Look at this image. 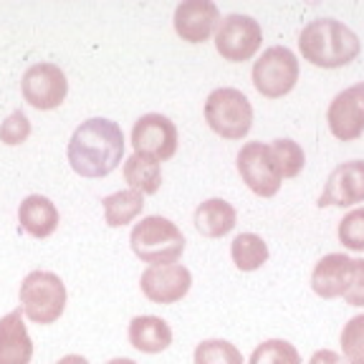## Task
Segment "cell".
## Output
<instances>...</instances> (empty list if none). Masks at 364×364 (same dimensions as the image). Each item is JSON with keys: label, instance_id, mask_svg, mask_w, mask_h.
Returning a JSON list of instances; mask_svg holds the SVG:
<instances>
[{"label": "cell", "instance_id": "4fadbf2b", "mask_svg": "<svg viewBox=\"0 0 364 364\" xmlns=\"http://www.w3.org/2000/svg\"><path fill=\"white\" fill-rule=\"evenodd\" d=\"M357 203H364V159L334 167L318 195V208H349Z\"/></svg>", "mask_w": 364, "mask_h": 364}, {"label": "cell", "instance_id": "4316f807", "mask_svg": "<svg viewBox=\"0 0 364 364\" xmlns=\"http://www.w3.org/2000/svg\"><path fill=\"white\" fill-rule=\"evenodd\" d=\"M339 240L349 250H364V208L344 215L339 223Z\"/></svg>", "mask_w": 364, "mask_h": 364}, {"label": "cell", "instance_id": "9c48e42d", "mask_svg": "<svg viewBox=\"0 0 364 364\" xmlns=\"http://www.w3.org/2000/svg\"><path fill=\"white\" fill-rule=\"evenodd\" d=\"M21 91L23 99L33 109L48 112V109H56L63 104L68 94V81L56 63H33L23 74Z\"/></svg>", "mask_w": 364, "mask_h": 364}, {"label": "cell", "instance_id": "ac0fdd59", "mask_svg": "<svg viewBox=\"0 0 364 364\" xmlns=\"http://www.w3.org/2000/svg\"><path fill=\"white\" fill-rule=\"evenodd\" d=\"M132 347L144 354H159L172 344V329L159 316H134L129 324Z\"/></svg>", "mask_w": 364, "mask_h": 364}, {"label": "cell", "instance_id": "4dcf8cb0", "mask_svg": "<svg viewBox=\"0 0 364 364\" xmlns=\"http://www.w3.org/2000/svg\"><path fill=\"white\" fill-rule=\"evenodd\" d=\"M56 364H89V359L79 357V354H68V357L58 359V362H56Z\"/></svg>", "mask_w": 364, "mask_h": 364}, {"label": "cell", "instance_id": "8fae6325", "mask_svg": "<svg viewBox=\"0 0 364 364\" xmlns=\"http://www.w3.org/2000/svg\"><path fill=\"white\" fill-rule=\"evenodd\" d=\"M132 147L154 159H170L177 152V127L162 114H144L132 129Z\"/></svg>", "mask_w": 364, "mask_h": 364}, {"label": "cell", "instance_id": "7c38bea8", "mask_svg": "<svg viewBox=\"0 0 364 364\" xmlns=\"http://www.w3.org/2000/svg\"><path fill=\"white\" fill-rule=\"evenodd\" d=\"M142 294L152 304H177L188 296L193 286V273L182 263H165V266H149L139 279Z\"/></svg>", "mask_w": 364, "mask_h": 364}, {"label": "cell", "instance_id": "f1b7e54d", "mask_svg": "<svg viewBox=\"0 0 364 364\" xmlns=\"http://www.w3.org/2000/svg\"><path fill=\"white\" fill-rule=\"evenodd\" d=\"M341 299L349 306H364V258H352V276Z\"/></svg>", "mask_w": 364, "mask_h": 364}, {"label": "cell", "instance_id": "d6986e66", "mask_svg": "<svg viewBox=\"0 0 364 364\" xmlns=\"http://www.w3.org/2000/svg\"><path fill=\"white\" fill-rule=\"evenodd\" d=\"M235 223H238L235 208L220 198L205 200V203L198 205V210H195V228H198L205 238H223V235H228L233 230Z\"/></svg>", "mask_w": 364, "mask_h": 364}, {"label": "cell", "instance_id": "f546056e", "mask_svg": "<svg viewBox=\"0 0 364 364\" xmlns=\"http://www.w3.org/2000/svg\"><path fill=\"white\" fill-rule=\"evenodd\" d=\"M309 364H344V359L336 352H331V349H318V352H314V357L309 359Z\"/></svg>", "mask_w": 364, "mask_h": 364}, {"label": "cell", "instance_id": "3957f363", "mask_svg": "<svg viewBox=\"0 0 364 364\" xmlns=\"http://www.w3.org/2000/svg\"><path fill=\"white\" fill-rule=\"evenodd\" d=\"M129 243L134 256L149 266L177 263L185 253V235L177 223L162 215H147L132 228Z\"/></svg>", "mask_w": 364, "mask_h": 364}, {"label": "cell", "instance_id": "1f68e13d", "mask_svg": "<svg viewBox=\"0 0 364 364\" xmlns=\"http://www.w3.org/2000/svg\"><path fill=\"white\" fill-rule=\"evenodd\" d=\"M107 364H136V362H134V359L119 357V359H112V362H107Z\"/></svg>", "mask_w": 364, "mask_h": 364}, {"label": "cell", "instance_id": "277c9868", "mask_svg": "<svg viewBox=\"0 0 364 364\" xmlns=\"http://www.w3.org/2000/svg\"><path fill=\"white\" fill-rule=\"evenodd\" d=\"M21 306L33 324H53L66 309V286L51 271H31L21 284Z\"/></svg>", "mask_w": 364, "mask_h": 364}, {"label": "cell", "instance_id": "603a6c76", "mask_svg": "<svg viewBox=\"0 0 364 364\" xmlns=\"http://www.w3.org/2000/svg\"><path fill=\"white\" fill-rule=\"evenodd\" d=\"M248 364H301V354L286 339H266L253 349Z\"/></svg>", "mask_w": 364, "mask_h": 364}, {"label": "cell", "instance_id": "cb8c5ba5", "mask_svg": "<svg viewBox=\"0 0 364 364\" xmlns=\"http://www.w3.org/2000/svg\"><path fill=\"white\" fill-rule=\"evenodd\" d=\"M195 364H245L235 344L225 339H205L195 347Z\"/></svg>", "mask_w": 364, "mask_h": 364}, {"label": "cell", "instance_id": "7a4b0ae2", "mask_svg": "<svg viewBox=\"0 0 364 364\" xmlns=\"http://www.w3.org/2000/svg\"><path fill=\"white\" fill-rule=\"evenodd\" d=\"M299 51L304 61L318 68H341L362 53L357 33L334 18L311 21L299 36Z\"/></svg>", "mask_w": 364, "mask_h": 364}, {"label": "cell", "instance_id": "6da1fadb", "mask_svg": "<svg viewBox=\"0 0 364 364\" xmlns=\"http://www.w3.org/2000/svg\"><path fill=\"white\" fill-rule=\"evenodd\" d=\"M68 165L76 175L97 180L112 175L124 157V132L117 122L94 119L81 122L68 139Z\"/></svg>", "mask_w": 364, "mask_h": 364}, {"label": "cell", "instance_id": "9a60e30c", "mask_svg": "<svg viewBox=\"0 0 364 364\" xmlns=\"http://www.w3.org/2000/svg\"><path fill=\"white\" fill-rule=\"evenodd\" d=\"M352 276V258L347 253H329L314 266L311 289L321 299H339L344 296Z\"/></svg>", "mask_w": 364, "mask_h": 364}, {"label": "cell", "instance_id": "8992f818", "mask_svg": "<svg viewBox=\"0 0 364 364\" xmlns=\"http://www.w3.org/2000/svg\"><path fill=\"white\" fill-rule=\"evenodd\" d=\"M299 81V58L286 46H271L253 66V86L261 97L281 99Z\"/></svg>", "mask_w": 364, "mask_h": 364}, {"label": "cell", "instance_id": "5b68a950", "mask_svg": "<svg viewBox=\"0 0 364 364\" xmlns=\"http://www.w3.org/2000/svg\"><path fill=\"white\" fill-rule=\"evenodd\" d=\"M205 122L223 139H243L253 127V107L243 91L233 86L215 89L205 102Z\"/></svg>", "mask_w": 364, "mask_h": 364}, {"label": "cell", "instance_id": "2e32d148", "mask_svg": "<svg viewBox=\"0 0 364 364\" xmlns=\"http://www.w3.org/2000/svg\"><path fill=\"white\" fill-rule=\"evenodd\" d=\"M33 359V341L23 324L21 309L0 318V364H31Z\"/></svg>", "mask_w": 364, "mask_h": 364}, {"label": "cell", "instance_id": "ba28073f", "mask_svg": "<svg viewBox=\"0 0 364 364\" xmlns=\"http://www.w3.org/2000/svg\"><path fill=\"white\" fill-rule=\"evenodd\" d=\"M238 172L250 193H256L258 198H273L284 182V175L273 159L271 144L263 142L243 144V149L238 152Z\"/></svg>", "mask_w": 364, "mask_h": 364}, {"label": "cell", "instance_id": "7402d4cb", "mask_svg": "<svg viewBox=\"0 0 364 364\" xmlns=\"http://www.w3.org/2000/svg\"><path fill=\"white\" fill-rule=\"evenodd\" d=\"M230 256H233L235 268H240V271H258L268 261V245L261 235L240 233L235 235L233 245H230Z\"/></svg>", "mask_w": 364, "mask_h": 364}, {"label": "cell", "instance_id": "ffe728a7", "mask_svg": "<svg viewBox=\"0 0 364 364\" xmlns=\"http://www.w3.org/2000/svg\"><path fill=\"white\" fill-rule=\"evenodd\" d=\"M124 180L129 190H136L142 195H154L162 185V167L159 159L149 157V154L134 152L124 162Z\"/></svg>", "mask_w": 364, "mask_h": 364}, {"label": "cell", "instance_id": "83f0119b", "mask_svg": "<svg viewBox=\"0 0 364 364\" xmlns=\"http://www.w3.org/2000/svg\"><path fill=\"white\" fill-rule=\"evenodd\" d=\"M31 134V122L23 112H13L3 124H0V142L3 144H23Z\"/></svg>", "mask_w": 364, "mask_h": 364}, {"label": "cell", "instance_id": "30bf717a", "mask_svg": "<svg viewBox=\"0 0 364 364\" xmlns=\"http://www.w3.org/2000/svg\"><path fill=\"white\" fill-rule=\"evenodd\" d=\"M326 122L336 139L354 142L364 134V81L339 91L329 104Z\"/></svg>", "mask_w": 364, "mask_h": 364}, {"label": "cell", "instance_id": "e0dca14e", "mask_svg": "<svg viewBox=\"0 0 364 364\" xmlns=\"http://www.w3.org/2000/svg\"><path fill=\"white\" fill-rule=\"evenodd\" d=\"M18 223L33 238H48L58 228L56 205L43 195H28L18 208Z\"/></svg>", "mask_w": 364, "mask_h": 364}, {"label": "cell", "instance_id": "5bb4252c", "mask_svg": "<svg viewBox=\"0 0 364 364\" xmlns=\"http://www.w3.org/2000/svg\"><path fill=\"white\" fill-rule=\"evenodd\" d=\"M220 26V11L210 0H188L175 8V31L188 43H203Z\"/></svg>", "mask_w": 364, "mask_h": 364}, {"label": "cell", "instance_id": "484cf974", "mask_svg": "<svg viewBox=\"0 0 364 364\" xmlns=\"http://www.w3.org/2000/svg\"><path fill=\"white\" fill-rule=\"evenodd\" d=\"M341 352L347 364H364V314L352 316L341 329Z\"/></svg>", "mask_w": 364, "mask_h": 364}, {"label": "cell", "instance_id": "d4e9b609", "mask_svg": "<svg viewBox=\"0 0 364 364\" xmlns=\"http://www.w3.org/2000/svg\"><path fill=\"white\" fill-rule=\"evenodd\" d=\"M271 152H273V159H276V165H279L281 175H284V180L296 177L304 170V165H306V154H304L301 144L294 142V139H286V136L271 142Z\"/></svg>", "mask_w": 364, "mask_h": 364}, {"label": "cell", "instance_id": "52a82bcc", "mask_svg": "<svg viewBox=\"0 0 364 364\" xmlns=\"http://www.w3.org/2000/svg\"><path fill=\"white\" fill-rule=\"evenodd\" d=\"M263 46V28L256 18L250 16H225L218 26L215 33V48L225 61L240 63L250 61L256 56L258 48Z\"/></svg>", "mask_w": 364, "mask_h": 364}, {"label": "cell", "instance_id": "44dd1931", "mask_svg": "<svg viewBox=\"0 0 364 364\" xmlns=\"http://www.w3.org/2000/svg\"><path fill=\"white\" fill-rule=\"evenodd\" d=\"M104 205V220L109 228H122L134 220L144 208V195L136 190H119V193L107 195L102 200Z\"/></svg>", "mask_w": 364, "mask_h": 364}]
</instances>
